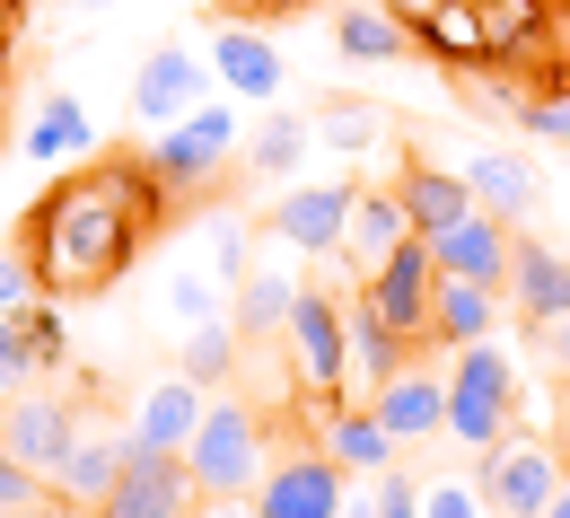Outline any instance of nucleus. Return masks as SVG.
Masks as SVG:
<instances>
[{
    "mask_svg": "<svg viewBox=\"0 0 570 518\" xmlns=\"http://www.w3.org/2000/svg\"><path fill=\"white\" fill-rule=\"evenodd\" d=\"M149 185H158V176H149V158H106V167H88V176H62V185L36 203V221H27L36 291H45V299L106 291V282L132 264L149 212H158V194H149Z\"/></svg>",
    "mask_w": 570,
    "mask_h": 518,
    "instance_id": "1",
    "label": "nucleus"
},
{
    "mask_svg": "<svg viewBox=\"0 0 570 518\" xmlns=\"http://www.w3.org/2000/svg\"><path fill=\"white\" fill-rule=\"evenodd\" d=\"M141 158H149V176H158L167 194H212L219 176L246 158V124H237V106H194V115L158 124V141H149Z\"/></svg>",
    "mask_w": 570,
    "mask_h": 518,
    "instance_id": "2",
    "label": "nucleus"
},
{
    "mask_svg": "<svg viewBox=\"0 0 570 518\" xmlns=\"http://www.w3.org/2000/svg\"><path fill=\"white\" fill-rule=\"evenodd\" d=\"M185 466H194L203 501H219V492H255L264 466H273V457H264V413L237 404V395L203 404V422H194V440H185Z\"/></svg>",
    "mask_w": 570,
    "mask_h": 518,
    "instance_id": "3",
    "label": "nucleus"
},
{
    "mask_svg": "<svg viewBox=\"0 0 570 518\" xmlns=\"http://www.w3.org/2000/svg\"><path fill=\"white\" fill-rule=\"evenodd\" d=\"M509 413H518V370L492 343H465L456 370H448V431L465 448H492V440H509Z\"/></svg>",
    "mask_w": 570,
    "mask_h": 518,
    "instance_id": "4",
    "label": "nucleus"
},
{
    "mask_svg": "<svg viewBox=\"0 0 570 518\" xmlns=\"http://www.w3.org/2000/svg\"><path fill=\"white\" fill-rule=\"evenodd\" d=\"M474 492H483L492 518H544L553 492H562V466H553V448H535V440H492L483 466H474Z\"/></svg>",
    "mask_w": 570,
    "mask_h": 518,
    "instance_id": "5",
    "label": "nucleus"
},
{
    "mask_svg": "<svg viewBox=\"0 0 570 518\" xmlns=\"http://www.w3.org/2000/svg\"><path fill=\"white\" fill-rule=\"evenodd\" d=\"M194 510H203L194 466L167 457V448H132V440H124V483L106 492V510H97V518H194Z\"/></svg>",
    "mask_w": 570,
    "mask_h": 518,
    "instance_id": "6",
    "label": "nucleus"
},
{
    "mask_svg": "<svg viewBox=\"0 0 570 518\" xmlns=\"http://www.w3.org/2000/svg\"><path fill=\"white\" fill-rule=\"evenodd\" d=\"M282 343H289V361H298V378L316 395H343V378H352V307H334L325 291H298Z\"/></svg>",
    "mask_w": 570,
    "mask_h": 518,
    "instance_id": "7",
    "label": "nucleus"
},
{
    "mask_svg": "<svg viewBox=\"0 0 570 518\" xmlns=\"http://www.w3.org/2000/svg\"><path fill=\"white\" fill-rule=\"evenodd\" d=\"M430 291H439V255H430V237H404L386 264H368V282H360V299L395 325V334H413V343H430Z\"/></svg>",
    "mask_w": 570,
    "mask_h": 518,
    "instance_id": "8",
    "label": "nucleus"
},
{
    "mask_svg": "<svg viewBox=\"0 0 570 518\" xmlns=\"http://www.w3.org/2000/svg\"><path fill=\"white\" fill-rule=\"evenodd\" d=\"M255 501H264V518H343L352 483H343V466L325 448H289L282 466H264Z\"/></svg>",
    "mask_w": 570,
    "mask_h": 518,
    "instance_id": "9",
    "label": "nucleus"
},
{
    "mask_svg": "<svg viewBox=\"0 0 570 518\" xmlns=\"http://www.w3.org/2000/svg\"><path fill=\"white\" fill-rule=\"evenodd\" d=\"M352 185H289L282 203L264 212V228L282 237V246H307V255H334L343 246V228H352Z\"/></svg>",
    "mask_w": 570,
    "mask_h": 518,
    "instance_id": "10",
    "label": "nucleus"
},
{
    "mask_svg": "<svg viewBox=\"0 0 570 518\" xmlns=\"http://www.w3.org/2000/svg\"><path fill=\"white\" fill-rule=\"evenodd\" d=\"M71 440H79V404H62V395H18L0 413V448L18 466H36V475H53L71 457Z\"/></svg>",
    "mask_w": 570,
    "mask_h": 518,
    "instance_id": "11",
    "label": "nucleus"
},
{
    "mask_svg": "<svg viewBox=\"0 0 570 518\" xmlns=\"http://www.w3.org/2000/svg\"><path fill=\"white\" fill-rule=\"evenodd\" d=\"M509 246H518V237H509V221H492L483 203H474L456 228H439V237H430L439 273H456V282H492V291L509 282Z\"/></svg>",
    "mask_w": 570,
    "mask_h": 518,
    "instance_id": "12",
    "label": "nucleus"
},
{
    "mask_svg": "<svg viewBox=\"0 0 570 518\" xmlns=\"http://www.w3.org/2000/svg\"><path fill=\"white\" fill-rule=\"evenodd\" d=\"M203 106V62L185 53V45H158L141 71H132V115L141 124H176V115H194Z\"/></svg>",
    "mask_w": 570,
    "mask_h": 518,
    "instance_id": "13",
    "label": "nucleus"
},
{
    "mask_svg": "<svg viewBox=\"0 0 570 518\" xmlns=\"http://www.w3.org/2000/svg\"><path fill=\"white\" fill-rule=\"evenodd\" d=\"M316 422H325V457H334V466H343V475H386V466H395V431H386V422H377V413H360V404H334V395H325V404H316Z\"/></svg>",
    "mask_w": 570,
    "mask_h": 518,
    "instance_id": "14",
    "label": "nucleus"
},
{
    "mask_svg": "<svg viewBox=\"0 0 570 518\" xmlns=\"http://www.w3.org/2000/svg\"><path fill=\"white\" fill-rule=\"evenodd\" d=\"M368 413H377L395 440H439V431H448V387L430 370H395L377 395H368Z\"/></svg>",
    "mask_w": 570,
    "mask_h": 518,
    "instance_id": "15",
    "label": "nucleus"
},
{
    "mask_svg": "<svg viewBox=\"0 0 570 518\" xmlns=\"http://www.w3.org/2000/svg\"><path fill=\"white\" fill-rule=\"evenodd\" d=\"M509 299H518V316H527V325L570 316V264L553 255V246L518 237V246H509Z\"/></svg>",
    "mask_w": 570,
    "mask_h": 518,
    "instance_id": "16",
    "label": "nucleus"
},
{
    "mask_svg": "<svg viewBox=\"0 0 570 518\" xmlns=\"http://www.w3.org/2000/svg\"><path fill=\"white\" fill-rule=\"evenodd\" d=\"M334 45H343L352 62H404V53H413V18L386 9V0H343V9H334Z\"/></svg>",
    "mask_w": 570,
    "mask_h": 518,
    "instance_id": "17",
    "label": "nucleus"
},
{
    "mask_svg": "<svg viewBox=\"0 0 570 518\" xmlns=\"http://www.w3.org/2000/svg\"><path fill=\"white\" fill-rule=\"evenodd\" d=\"M194 422H203V387L176 370L167 387H149V395H141V413H132V448H167V457H185Z\"/></svg>",
    "mask_w": 570,
    "mask_h": 518,
    "instance_id": "18",
    "label": "nucleus"
},
{
    "mask_svg": "<svg viewBox=\"0 0 570 518\" xmlns=\"http://www.w3.org/2000/svg\"><path fill=\"white\" fill-rule=\"evenodd\" d=\"M404 221H413V237H439V228H456L465 212H474V185L465 176H448V167H430V158H413L404 167Z\"/></svg>",
    "mask_w": 570,
    "mask_h": 518,
    "instance_id": "19",
    "label": "nucleus"
},
{
    "mask_svg": "<svg viewBox=\"0 0 570 518\" xmlns=\"http://www.w3.org/2000/svg\"><path fill=\"white\" fill-rule=\"evenodd\" d=\"M500 316V291L492 282H456V273H439V291H430V334L448 343V352H465V343H483Z\"/></svg>",
    "mask_w": 570,
    "mask_h": 518,
    "instance_id": "20",
    "label": "nucleus"
},
{
    "mask_svg": "<svg viewBox=\"0 0 570 518\" xmlns=\"http://www.w3.org/2000/svg\"><path fill=\"white\" fill-rule=\"evenodd\" d=\"M465 185H474V203H483L492 221H527V212H535V167H527L518 149H474V158H465Z\"/></svg>",
    "mask_w": 570,
    "mask_h": 518,
    "instance_id": "21",
    "label": "nucleus"
},
{
    "mask_svg": "<svg viewBox=\"0 0 570 518\" xmlns=\"http://www.w3.org/2000/svg\"><path fill=\"white\" fill-rule=\"evenodd\" d=\"M212 71H219V88L228 97H282V53L255 36V27H228L212 45Z\"/></svg>",
    "mask_w": 570,
    "mask_h": 518,
    "instance_id": "22",
    "label": "nucleus"
},
{
    "mask_svg": "<svg viewBox=\"0 0 570 518\" xmlns=\"http://www.w3.org/2000/svg\"><path fill=\"white\" fill-rule=\"evenodd\" d=\"M413 45L448 53V62H492V45H483V18H474V0H413Z\"/></svg>",
    "mask_w": 570,
    "mask_h": 518,
    "instance_id": "23",
    "label": "nucleus"
},
{
    "mask_svg": "<svg viewBox=\"0 0 570 518\" xmlns=\"http://www.w3.org/2000/svg\"><path fill=\"white\" fill-rule=\"evenodd\" d=\"M115 483H124V440H71V457L53 466V492L71 510H106Z\"/></svg>",
    "mask_w": 570,
    "mask_h": 518,
    "instance_id": "24",
    "label": "nucleus"
},
{
    "mask_svg": "<svg viewBox=\"0 0 570 518\" xmlns=\"http://www.w3.org/2000/svg\"><path fill=\"white\" fill-rule=\"evenodd\" d=\"M289 307H298V282L273 273V264H246V282L228 299V325L237 334H289Z\"/></svg>",
    "mask_w": 570,
    "mask_h": 518,
    "instance_id": "25",
    "label": "nucleus"
},
{
    "mask_svg": "<svg viewBox=\"0 0 570 518\" xmlns=\"http://www.w3.org/2000/svg\"><path fill=\"white\" fill-rule=\"evenodd\" d=\"M404 237H413V221H404V194H360V203H352V228H343L352 264H386Z\"/></svg>",
    "mask_w": 570,
    "mask_h": 518,
    "instance_id": "26",
    "label": "nucleus"
},
{
    "mask_svg": "<svg viewBox=\"0 0 570 518\" xmlns=\"http://www.w3.org/2000/svg\"><path fill=\"white\" fill-rule=\"evenodd\" d=\"M404 352H413V334H395L368 299H352V370L368 378V387H386V378L404 370Z\"/></svg>",
    "mask_w": 570,
    "mask_h": 518,
    "instance_id": "27",
    "label": "nucleus"
},
{
    "mask_svg": "<svg viewBox=\"0 0 570 518\" xmlns=\"http://www.w3.org/2000/svg\"><path fill=\"white\" fill-rule=\"evenodd\" d=\"M307 141H316V133H307L298 115H264V124L246 133V176H264V185H282L289 167L307 158Z\"/></svg>",
    "mask_w": 570,
    "mask_h": 518,
    "instance_id": "28",
    "label": "nucleus"
},
{
    "mask_svg": "<svg viewBox=\"0 0 570 518\" xmlns=\"http://www.w3.org/2000/svg\"><path fill=\"white\" fill-rule=\"evenodd\" d=\"M237 352H246V334H237L228 316H212V325H185V361H176V370L194 378V387H228V378H237Z\"/></svg>",
    "mask_w": 570,
    "mask_h": 518,
    "instance_id": "29",
    "label": "nucleus"
},
{
    "mask_svg": "<svg viewBox=\"0 0 570 518\" xmlns=\"http://www.w3.org/2000/svg\"><path fill=\"white\" fill-rule=\"evenodd\" d=\"M27 149L36 158H88V106L79 97H45L36 124H27Z\"/></svg>",
    "mask_w": 570,
    "mask_h": 518,
    "instance_id": "30",
    "label": "nucleus"
},
{
    "mask_svg": "<svg viewBox=\"0 0 570 518\" xmlns=\"http://www.w3.org/2000/svg\"><path fill=\"white\" fill-rule=\"evenodd\" d=\"M474 18H483V45L492 53H527L535 27H544V0H474Z\"/></svg>",
    "mask_w": 570,
    "mask_h": 518,
    "instance_id": "31",
    "label": "nucleus"
},
{
    "mask_svg": "<svg viewBox=\"0 0 570 518\" xmlns=\"http://www.w3.org/2000/svg\"><path fill=\"white\" fill-rule=\"evenodd\" d=\"M167 307H176L185 325H212V316H228V282H219L212 264H194V273L167 282Z\"/></svg>",
    "mask_w": 570,
    "mask_h": 518,
    "instance_id": "32",
    "label": "nucleus"
},
{
    "mask_svg": "<svg viewBox=\"0 0 570 518\" xmlns=\"http://www.w3.org/2000/svg\"><path fill=\"white\" fill-rule=\"evenodd\" d=\"M45 370L36 343H27V316H0V395H27V378Z\"/></svg>",
    "mask_w": 570,
    "mask_h": 518,
    "instance_id": "33",
    "label": "nucleus"
},
{
    "mask_svg": "<svg viewBox=\"0 0 570 518\" xmlns=\"http://www.w3.org/2000/svg\"><path fill=\"white\" fill-rule=\"evenodd\" d=\"M316 124H325V141L343 149V158H360V149L377 141V124H386V115H377V106H325Z\"/></svg>",
    "mask_w": 570,
    "mask_h": 518,
    "instance_id": "34",
    "label": "nucleus"
},
{
    "mask_svg": "<svg viewBox=\"0 0 570 518\" xmlns=\"http://www.w3.org/2000/svg\"><path fill=\"white\" fill-rule=\"evenodd\" d=\"M518 124H527L535 141H570V88H553V97H527V106H518Z\"/></svg>",
    "mask_w": 570,
    "mask_h": 518,
    "instance_id": "35",
    "label": "nucleus"
},
{
    "mask_svg": "<svg viewBox=\"0 0 570 518\" xmlns=\"http://www.w3.org/2000/svg\"><path fill=\"white\" fill-rule=\"evenodd\" d=\"M422 518H492L474 483H422Z\"/></svg>",
    "mask_w": 570,
    "mask_h": 518,
    "instance_id": "36",
    "label": "nucleus"
},
{
    "mask_svg": "<svg viewBox=\"0 0 570 518\" xmlns=\"http://www.w3.org/2000/svg\"><path fill=\"white\" fill-rule=\"evenodd\" d=\"M27 307H36V264L0 255V316H27Z\"/></svg>",
    "mask_w": 570,
    "mask_h": 518,
    "instance_id": "37",
    "label": "nucleus"
},
{
    "mask_svg": "<svg viewBox=\"0 0 570 518\" xmlns=\"http://www.w3.org/2000/svg\"><path fill=\"white\" fill-rule=\"evenodd\" d=\"M27 501H45V475H36V466H18V457L0 448V510H27Z\"/></svg>",
    "mask_w": 570,
    "mask_h": 518,
    "instance_id": "38",
    "label": "nucleus"
},
{
    "mask_svg": "<svg viewBox=\"0 0 570 518\" xmlns=\"http://www.w3.org/2000/svg\"><path fill=\"white\" fill-rule=\"evenodd\" d=\"M377 518H422V483L413 475H386L377 483Z\"/></svg>",
    "mask_w": 570,
    "mask_h": 518,
    "instance_id": "39",
    "label": "nucleus"
},
{
    "mask_svg": "<svg viewBox=\"0 0 570 518\" xmlns=\"http://www.w3.org/2000/svg\"><path fill=\"white\" fill-rule=\"evenodd\" d=\"M535 352L553 361V370L570 378V316H553V325H535Z\"/></svg>",
    "mask_w": 570,
    "mask_h": 518,
    "instance_id": "40",
    "label": "nucleus"
},
{
    "mask_svg": "<svg viewBox=\"0 0 570 518\" xmlns=\"http://www.w3.org/2000/svg\"><path fill=\"white\" fill-rule=\"evenodd\" d=\"M194 518H264V501H255V492H219V501H203Z\"/></svg>",
    "mask_w": 570,
    "mask_h": 518,
    "instance_id": "41",
    "label": "nucleus"
},
{
    "mask_svg": "<svg viewBox=\"0 0 570 518\" xmlns=\"http://www.w3.org/2000/svg\"><path fill=\"white\" fill-rule=\"evenodd\" d=\"M343 518H377V483H368V492H352V501H343Z\"/></svg>",
    "mask_w": 570,
    "mask_h": 518,
    "instance_id": "42",
    "label": "nucleus"
},
{
    "mask_svg": "<svg viewBox=\"0 0 570 518\" xmlns=\"http://www.w3.org/2000/svg\"><path fill=\"white\" fill-rule=\"evenodd\" d=\"M544 518H570V475H562V492H553V510H544Z\"/></svg>",
    "mask_w": 570,
    "mask_h": 518,
    "instance_id": "43",
    "label": "nucleus"
},
{
    "mask_svg": "<svg viewBox=\"0 0 570 518\" xmlns=\"http://www.w3.org/2000/svg\"><path fill=\"white\" fill-rule=\"evenodd\" d=\"M0 518H53V510H45V501H27V510H0Z\"/></svg>",
    "mask_w": 570,
    "mask_h": 518,
    "instance_id": "44",
    "label": "nucleus"
},
{
    "mask_svg": "<svg viewBox=\"0 0 570 518\" xmlns=\"http://www.w3.org/2000/svg\"><path fill=\"white\" fill-rule=\"evenodd\" d=\"M255 9H307V0H255Z\"/></svg>",
    "mask_w": 570,
    "mask_h": 518,
    "instance_id": "45",
    "label": "nucleus"
},
{
    "mask_svg": "<svg viewBox=\"0 0 570 518\" xmlns=\"http://www.w3.org/2000/svg\"><path fill=\"white\" fill-rule=\"evenodd\" d=\"M79 9H115V0H79Z\"/></svg>",
    "mask_w": 570,
    "mask_h": 518,
    "instance_id": "46",
    "label": "nucleus"
},
{
    "mask_svg": "<svg viewBox=\"0 0 570 518\" xmlns=\"http://www.w3.org/2000/svg\"><path fill=\"white\" fill-rule=\"evenodd\" d=\"M9 9H18V0H0V27H9Z\"/></svg>",
    "mask_w": 570,
    "mask_h": 518,
    "instance_id": "47",
    "label": "nucleus"
},
{
    "mask_svg": "<svg viewBox=\"0 0 570 518\" xmlns=\"http://www.w3.org/2000/svg\"><path fill=\"white\" fill-rule=\"evenodd\" d=\"M562 422H570V387H562Z\"/></svg>",
    "mask_w": 570,
    "mask_h": 518,
    "instance_id": "48",
    "label": "nucleus"
}]
</instances>
